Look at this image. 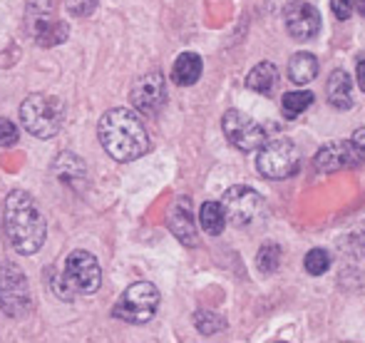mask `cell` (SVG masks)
Instances as JSON below:
<instances>
[{
  "mask_svg": "<svg viewBox=\"0 0 365 343\" xmlns=\"http://www.w3.org/2000/svg\"><path fill=\"white\" fill-rule=\"evenodd\" d=\"M303 266H306V271L311 276L326 274V271L331 269V254H328L326 249H311V252L306 254V259H303Z\"/></svg>",
  "mask_w": 365,
  "mask_h": 343,
  "instance_id": "24",
  "label": "cell"
},
{
  "mask_svg": "<svg viewBox=\"0 0 365 343\" xmlns=\"http://www.w3.org/2000/svg\"><path fill=\"white\" fill-rule=\"evenodd\" d=\"M97 137L105 152L117 162H135L149 152V135L142 120L127 107L107 110L100 117Z\"/></svg>",
  "mask_w": 365,
  "mask_h": 343,
  "instance_id": "1",
  "label": "cell"
},
{
  "mask_svg": "<svg viewBox=\"0 0 365 343\" xmlns=\"http://www.w3.org/2000/svg\"><path fill=\"white\" fill-rule=\"evenodd\" d=\"M199 222H202L204 232L209 237H219L226 227V214L221 202H204L202 204V212H199Z\"/></svg>",
  "mask_w": 365,
  "mask_h": 343,
  "instance_id": "20",
  "label": "cell"
},
{
  "mask_svg": "<svg viewBox=\"0 0 365 343\" xmlns=\"http://www.w3.org/2000/svg\"><path fill=\"white\" fill-rule=\"evenodd\" d=\"M358 249H361V254H365V224H363V232L358 234Z\"/></svg>",
  "mask_w": 365,
  "mask_h": 343,
  "instance_id": "31",
  "label": "cell"
},
{
  "mask_svg": "<svg viewBox=\"0 0 365 343\" xmlns=\"http://www.w3.org/2000/svg\"><path fill=\"white\" fill-rule=\"evenodd\" d=\"M313 105V95L311 92H286L284 97H281V110H284V115L289 117V120H296L298 115H301L303 110H308V107Z\"/></svg>",
  "mask_w": 365,
  "mask_h": 343,
  "instance_id": "21",
  "label": "cell"
},
{
  "mask_svg": "<svg viewBox=\"0 0 365 343\" xmlns=\"http://www.w3.org/2000/svg\"><path fill=\"white\" fill-rule=\"evenodd\" d=\"M358 85H361V90L365 92V60L358 63Z\"/></svg>",
  "mask_w": 365,
  "mask_h": 343,
  "instance_id": "30",
  "label": "cell"
},
{
  "mask_svg": "<svg viewBox=\"0 0 365 343\" xmlns=\"http://www.w3.org/2000/svg\"><path fill=\"white\" fill-rule=\"evenodd\" d=\"M221 127H224V135L236 150L241 152H254L259 150L261 145L266 142V132L264 127L259 125L256 120H251L249 115L239 110H229L221 120Z\"/></svg>",
  "mask_w": 365,
  "mask_h": 343,
  "instance_id": "9",
  "label": "cell"
},
{
  "mask_svg": "<svg viewBox=\"0 0 365 343\" xmlns=\"http://www.w3.org/2000/svg\"><path fill=\"white\" fill-rule=\"evenodd\" d=\"M5 232L18 254H35L45 244V217L23 189H15L5 199Z\"/></svg>",
  "mask_w": 365,
  "mask_h": 343,
  "instance_id": "2",
  "label": "cell"
},
{
  "mask_svg": "<svg viewBox=\"0 0 365 343\" xmlns=\"http://www.w3.org/2000/svg\"><path fill=\"white\" fill-rule=\"evenodd\" d=\"M169 232L184 244V247H197V224H194V212H192V199L179 197L169 209Z\"/></svg>",
  "mask_w": 365,
  "mask_h": 343,
  "instance_id": "14",
  "label": "cell"
},
{
  "mask_svg": "<svg viewBox=\"0 0 365 343\" xmlns=\"http://www.w3.org/2000/svg\"><path fill=\"white\" fill-rule=\"evenodd\" d=\"M326 95L336 110H348L353 105V80L346 70H333L326 83Z\"/></svg>",
  "mask_w": 365,
  "mask_h": 343,
  "instance_id": "15",
  "label": "cell"
},
{
  "mask_svg": "<svg viewBox=\"0 0 365 343\" xmlns=\"http://www.w3.org/2000/svg\"><path fill=\"white\" fill-rule=\"evenodd\" d=\"M221 207H224L229 224H234V227H251L264 214V199H261V194L256 189L236 184V187L226 189Z\"/></svg>",
  "mask_w": 365,
  "mask_h": 343,
  "instance_id": "8",
  "label": "cell"
},
{
  "mask_svg": "<svg viewBox=\"0 0 365 343\" xmlns=\"http://www.w3.org/2000/svg\"><path fill=\"white\" fill-rule=\"evenodd\" d=\"M130 100L142 115H157L164 107V102H167V85H164L162 73L142 75L135 83V87H132Z\"/></svg>",
  "mask_w": 365,
  "mask_h": 343,
  "instance_id": "11",
  "label": "cell"
},
{
  "mask_svg": "<svg viewBox=\"0 0 365 343\" xmlns=\"http://www.w3.org/2000/svg\"><path fill=\"white\" fill-rule=\"evenodd\" d=\"M301 167V152L289 137H274L259 147L256 170L266 179H289Z\"/></svg>",
  "mask_w": 365,
  "mask_h": 343,
  "instance_id": "5",
  "label": "cell"
},
{
  "mask_svg": "<svg viewBox=\"0 0 365 343\" xmlns=\"http://www.w3.org/2000/svg\"><path fill=\"white\" fill-rule=\"evenodd\" d=\"M361 162H365V157L358 152V147L353 142H331V145L321 147L318 155L313 157V165L321 174L346 170V167H358Z\"/></svg>",
  "mask_w": 365,
  "mask_h": 343,
  "instance_id": "12",
  "label": "cell"
},
{
  "mask_svg": "<svg viewBox=\"0 0 365 343\" xmlns=\"http://www.w3.org/2000/svg\"><path fill=\"white\" fill-rule=\"evenodd\" d=\"M276 83H279V73H276L274 63H259L249 73V78H246V87L259 92V95H269L276 87Z\"/></svg>",
  "mask_w": 365,
  "mask_h": 343,
  "instance_id": "19",
  "label": "cell"
},
{
  "mask_svg": "<svg viewBox=\"0 0 365 343\" xmlns=\"http://www.w3.org/2000/svg\"><path fill=\"white\" fill-rule=\"evenodd\" d=\"M351 142L358 147V152H361V155L365 157V127H361V130L353 132V140Z\"/></svg>",
  "mask_w": 365,
  "mask_h": 343,
  "instance_id": "29",
  "label": "cell"
},
{
  "mask_svg": "<svg viewBox=\"0 0 365 343\" xmlns=\"http://www.w3.org/2000/svg\"><path fill=\"white\" fill-rule=\"evenodd\" d=\"M53 170H55V174H58V179L73 184V187L82 184V182H85V177H87L85 165H82V160L77 155H73V152H63V155L55 160Z\"/></svg>",
  "mask_w": 365,
  "mask_h": 343,
  "instance_id": "17",
  "label": "cell"
},
{
  "mask_svg": "<svg viewBox=\"0 0 365 343\" xmlns=\"http://www.w3.org/2000/svg\"><path fill=\"white\" fill-rule=\"evenodd\" d=\"M50 286H53V294L60 296L63 301H73V296L77 291L73 289V284H70V279L65 274H55L53 279H50Z\"/></svg>",
  "mask_w": 365,
  "mask_h": 343,
  "instance_id": "25",
  "label": "cell"
},
{
  "mask_svg": "<svg viewBox=\"0 0 365 343\" xmlns=\"http://www.w3.org/2000/svg\"><path fill=\"white\" fill-rule=\"evenodd\" d=\"M356 8H358V13L365 15V0H356Z\"/></svg>",
  "mask_w": 365,
  "mask_h": 343,
  "instance_id": "32",
  "label": "cell"
},
{
  "mask_svg": "<svg viewBox=\"0 0 365 343\" xmlns=\"http://www.w3.org/2000/svg\"><path fill=\"white\" fill-rule=\"evenodd\" d=\"M318 75V60L311 53H296L289 60V78L296 85H306L311 83Z\"/></svg>",
  "mask_w": 365,
  "mask_h": 343,
  "instance_id": "18",
  "label": "cell"
},
{
  "mask_svg": "<svg viewBox=\"0 0 365 343\" xmlns=\"http://www.w3.org/2000/svg\"><path fill=\"white\" fill-rule=\"evenodd\" d=\"M194 324H197L199 334H204V336H214L226 329V321L221 319L219 314H214V311H197Z\"/></svg>",
  "mask_w": 365,
  "mask_h": 343,
  "instance_id": "23",
  "label": "cell"
},
{
  "mask_svg": "<svg viewBox=\"0 0 365 343\" xmlns=\"http://www.w3.org/2000/svg\"><path fill=\"white\" fill-rule=\"evenodd\" d=\"M202 58L197 53H182L177 58V63L172 65V83L179 87L197 85V80L202 78Z\"/></svg>",
  "mask_w": 365,
  "mask_h": 343,
  "instance_id": "16",
  "label": "cell"
},
{
  "mask_svg": "<svg viewBox=\"0 0 365 343\" xmlns=\"http://www.w3.org/2000/svg\"><path fill=\"white\" fill-rule=\"evenodd\" d=\"M0 309L10 319H23L33 309L28 279H25L23 269H18L10 261L0 264Z\"/></svg>",
  "mask_w": 365,
  "mask_h": 343,
  "instance_id": "7",
  "label": "cell"
},
{
  "mask_svg": "<svg viewBox=\"0 0 365 343\" xmlns=\"http://www.w3.org/2000/svg\"><path fill=\"white\" fill-rule=\"evenodd\" d=\"M281 264V249L279 244L269 242L259 249V257H256V266H259L261 274H274Z\"/></svg>",
  "mask_w": 365,
  "mask_h": 343,
  "instance_id": "22",
  "label": "cell"
},
{
  "mask_svg": "<svg viewBox=\"0 0 365 343\" xmlns=\"http://www.w3.org/2000/svg\"><path fill=\"white\" fill-rule=\"evenodd\" d=\"M25 28L40 48H55L68 40V25L55 18V0H28Z\"/></svg>",
  "mask_w": 365,
  "mask_h": 343,
  "instance_id": "4",
  "label": "cell"
},
{
  "mask_svg": "<svg viewBox=\"0 0 365 343\" xmlns=\"http://www.w3.org/2000/svg\"><path fill=\"white\" fill-rule=\"evenodd\" d=\"M97 3H100V0H65L68 13L75 15V18H87V15H92V10L97 8Z\"/></svg>",
  "mask_w": 365,
  "mask_h": 343,
  "instance_id": "26",
  "label": "cell"
},
{
  "mask_svg": "<svg viewBox=\"0 0 365 343\" xmlns=\"http://www.w3.org/2000/svg\"><path fill=\"white\" fill-rule=\"evenodd\" d=\"M159 309V291L149 281H137L132 284L125 294L120 296V301L115 304L112 314L120 321L127 324H147Z\"/></svg>",
  "mask_w": 365,
  "mask_h": 343,
  "instance_id": "6",
  "label": "cell"
},
{
  "mask_svg": "<svg viewBox=\"0 0 365 343\" xmlns=\"http://www.w3.org/2000/svg\"><path fill=\"white\" fill-rule=\"evenodd\" d=\"M331 10L338 20H348L353 13V0H331Z\"/></svg>",
  "mask_w": 365,
  "mask_h": 343,
  "instance_id": "28",
  "label": "cell"
},
{
  "mask_svg": "<svg viewBox=\"0 0 365 343\" xmlns=\"http://www.w3.org/2000/svg\"><path fill=\"white\" fill-rule=\"evenodd\" d=\"M15 142H18V127L5 117H0V147H13Z\"/></svg>",
  "mask_w": 365,
  "mask_h": 343,
  "instance_id": "27",
  "label": "cell"
},
{
  "mask_svg": "<svg viewBox=\"0 0 365 343\" xmlns=\"http://www.w3.org/2000/svg\"><path fill=\"white\" fill-rule=\"evenodd\" d=\"M286 28L293 40H311L321 30V15L306 0H296L286 10Z\"/></svg>",
  "mask_w": 365,
  "mask_h": 343,
  "instance_id": "13",
  "label": "cell"
},
{
  "mask_svg": "<svg viewBox=\"0 0 365 343\" xmlns=\"http://www.w3.org/2000/svg\"><path fill=\"white\" fill-rule=\"evenodd\" d=\"M65 276L70 279L75 291L80 294H95L102 284V269L97 264V259L90 252L77 249L65 261Z\"/></svg>",
  "mask_w": 365,
  "mask_h": 343,
  "instance_id": "10",
  "label": "cell"
},
{
  "mask_svg": "<svg viewBox=\"0 0 365 343\" xmlns=\"http://www.w3.org/2000/svg\"><path fill=\"white\" fill-rule=\"evenodd\" d=\"M65 120V105L55 95H30L20 105V122L38 140H50L60 132Z\"/></svg>",
  "mask_w": 365,
  "mask_h": 343,
  "instance_id": "3",
  "label": "cell"
}]
</instances>
